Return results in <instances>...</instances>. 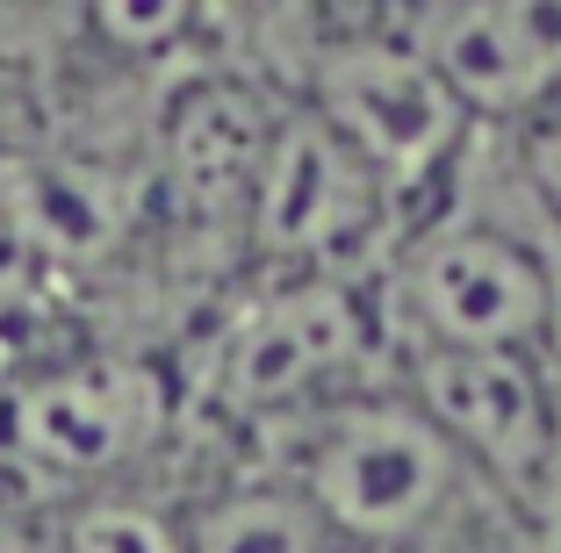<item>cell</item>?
<instances>
[{"mask_svg": "<svg viewBox=\"0 0 561 553\" xmlns=\"http://www.w3.org/2000/svg\"><path fill=\"white\" fill-rule=\"evenodd\" d=\"M454 474H461V453L417 403H353L324 424L302 468V496L331 539L389 546L439 518Z\"/></svg>", "mask_w": 561, "mask_h": 553, "instance_id": "6da1fadb", "label": "cell"}, {"mask_svg": "<svg viewBox=\"0 0 561 553\" xmlns=\"http://www.w3.org/2000/svg\"><path fill=\"white\" fill-rule=\"evenodd\" d=\"M310 115L324 123L381 187H417L454 151L468 108L403 36H346L317 58Z\"/></svg>", "mask_w": 561, "mask_h": 553, "instance_id": "7a4b0ae2", "label": "cell"}, {"mask_svg": "<svg viewBox=\"0 0 561 553\" xmlns=\"http://www.w3.org/2000/svg\"><path fill=\"white\" fill-rule=\"evenodd\" d=\"M403 302L446 353H526L554 324V274L504 230L446 223L411 244Z\"/></svg>", "mask_w": 561, "mask_h": 553, "instance_id": "3957f363", "label": "cell"}, {"mask_svg": "<svg viewBox=\"0 0 561 553\" xmlns=\"http://www.w3.org/2000/svg\"><path fill=\"white\" fill-rule=\"evenodd\" d=\"M375 223H381V180L310 108L288 115L266 145L260 180H252V244L266 260L331 266L339 252L367 244Z\"/></svg>", "mask_w": 561, "mask_h": 553, "instance_id": "277c9868", "label": "cell"}, {"mask_svg": "<svg viewBox=\"0 0 561 553\" xmlns=\"http://www.w3.org/2000/svg\"><path fill=\"white\" fill-rule=\"evenodd\" d=\"M403 44L476 115H526L561 94V8H533V0L425 8Z\"/></svg>", "mask_w": 561, "mask_h": 553, "instance_id": "5b68a950", "label": "cell"}, {"mask_svg": "<svg viewBox=\"0 0 561 553\" xmlns=\"http://www.w3.org/2000/svg\"><path fill=\"white\" fill-rule=\"evenodd\" d=\"M417 410L446 431V446L504 482H540L554 453L547 389L526 367V353H446L432 345L417 367Z\"/></svg>", "mask_w": 561, "mask_h": 553, "instance_id": "8992f818", "label": "cell"}, {"mask_svg": "<svg viewBox=\"0 0 561 553\" xmlns=\"http://www.w3.org/2000/svg\"><path fill=\"white\" fill-rule=\"evenodd\" d=\"M151 389L130 367L87 359V367H58L15 403V439L36 474H101L130 460L151 431Z\"/></svg>", "mask_w": 561, "mask_h": 553, "instance_id": "52a82bcc", "label": "cell"}, {"mask_svg": "<svg viewBox=\"0 0 561 553\" xmlns=\"http://www.w3.org/2000/svg\"><path fill=\"white\" fill-rule=\"evenodd\" d=\"M353 353H360V302H353L339 280H310V288L274 295V302L238 331L231 359H224V389L245 410L296 403L317 381L339 375Z\"/></svg>", "mask_w": 561, "mask_h": 553, "instance_id": "ba28073f", "label": "cell"}, {"mask_svg": "<svg viewBox=\"0 0 561 553\" xmlns=\"http://www.w3.org/2000/svg\"><path fill=\"white\" fill-rule=\"evenodd\" d=\"M274 130L280 123H266L245 87H195V94L173 108L165 151H173V173L187 180V195H231V187L252 195Z\"/></svg>", "mask_w": 561, "mask_h": 553, "instance_id": "9c48e42d", "label": "cell"}, {"mask_svg": "<svg viewBox=\"0 0 561 553\" xmlns=\"http://www.w3.org/2000/svg\"><path fill=\"white\" fill-rule=\"evenodd\" d=\"M187 553H331V532L302 488H231L195 518Z\"/></svg>", "mask_w": 561, "mask_h": 553, "instance_id": "30bf717a", "label": "cell"}, {"mask_svg": "<svg viewBox=\"0 0 561 553\" xmlns=\"http://www.w3.org/2000/svg\"><path fill=\"white\" fill-rule=\"evenodd\" d=\"M58 553H187V546L145 504H87L66 525V546Z\"/></svg>", "mask_w": 561, "mask_h": 553, "instance_id": "8fae6325", "label": "cell"}, {"mask_svg": "<svg viewBox=\"0 0 561 553\" xmlns=\"http://www.w3.org/2000/svg\"><path fill=\"white\" fill-rule=\"evenodd\" d=\"M181 22H187V8H165V0H151V8H94V30L108 36V44H123V50H151V44H173L181 36Z\"/></svg>", "mask_w": 561, "mask_h": 553, "instance_id": "7c38bea8", "label": "cell"}, {"mask_svg": "<svg viewBox=\"0 0 561 553\" xmlns=\"http://www.w3.org/2000/svg\"><path fill=\"white\" fill-rule=\"evenodd\" d=\"M0 553H50V546H44L36 532H22L15 518H0Z\"/></svg>", "mask_w": 561, "mask_h": 553, "instance_id": "4fadbf2b", "label": "cell"}]
</instances>
